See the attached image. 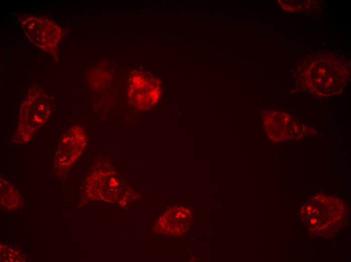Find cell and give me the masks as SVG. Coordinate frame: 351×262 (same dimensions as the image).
Listing matches in <instances>:
<instances>
[{"label": "cell", "mask_w": 351, "mask_h": 262, "mask_svg": "<svg viewBox=\"0 0 351 262\" xmlns=\"http://www.w3.org/2000/svg\"><path fill=\"white\" fill-rule=\"evenodd\" d=\"M35 99V103H26V113L21 112L16 135L19 140L27 142L32 134L46 121L49 113L46 102Z\"/></svg>", "instance_id": "277c9868"}, {"label": "cell", "mask_w": 351, "mask_h": 262, "mask_svg": "<svg viewBox=\"0 0 351 262\" xmlns=\"http://www.w3.org/2000/svg\"><path fill=\"white\" fill-rule=\"evenodd\" d=\"M192 218L190 209L182 206L171 207L158 218L153 230L161 235L180 236L190 229Z\"/></svg>", "instance_id": "3957f363"}, {"label": "cell", "mask_w": 351, "mask_h": 262, "mask_svg": "<svg viewBox=\"0 0 351 262\" xmlns=\"http://www.w3.org/2000/svg\"><path fill=\"white\" fill-rule=\"evenodd\" d=\"M87 181L86 192L92 199L127 203L131 191L120 174L108 164L100 163L94 167Z\"/></svg>", "instance_id": "6da1fadb"}, {"label": "cell", "mask_w": 351, "mask_h": 262, "mask_svg": "<svg viewBox=\"0 0 351 262\" xmlns=\"http://www.w3.org/2000/svg\"><path fill=\"white\" fill-rule=\"evenodd\" d=\"M131 85V98L133 103L138 108H145L150 107L157 98L158 92L156 85L143 77L137 79L136 82Z\"/></svg>", "instance_id": "5b68a950"}, {"label": "cell", "mask_w": 351, "mask_h": 262, "mask_svg": "<svg viewBox=\"0 0 351 262\" xmlns=\"http://www.w3.org/2000/svg\"><path fill=\"white\" fill-rule=\"evenodd\" d=\"M23 258L22 252L19 249L5 245L1 243V261H23Z\"/></svg>", "instance_id": "52a82bcc"}, {"label": "cell", "mask_w": 351, "mask_h": 262, "mask_svg": "<svg viewBox=\"0 0 351 262\" xmlns=\"http://www.w3.org/2000/svg\"><path fill=\"white\" fill-rule=\"evenodd\" d=\"M22 199L18 191L10 182L1 179V206L3 209L13 210L18 209Z\"/></svg>", "instance_id": "8992f818"}, {"label": "cell", "mask_w": 351, "mask_h": 262, "mask_svg": "<svg viewBox=\"0 0 351 262\" xmlns=\"http://www.w3.org/2000/svg\"><path fill=\"white\" fill-rule=\"evenodd\" d=\"M87 144L83 129L73 126L61 139L54 157L55 163L61 169L69 168L79 157Z\"/></svg>", "instance_id": "7a4b0ae2"}]
</instances>
